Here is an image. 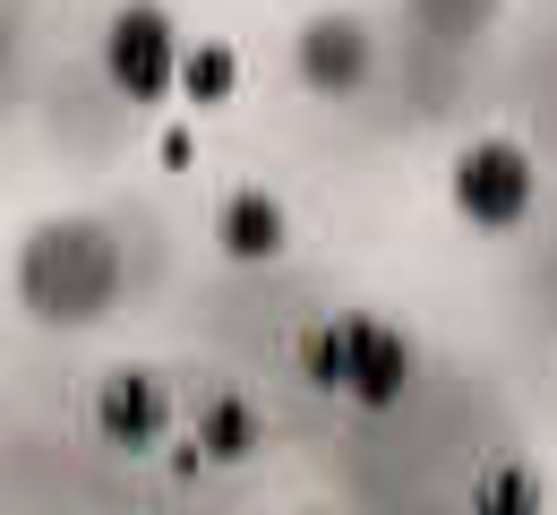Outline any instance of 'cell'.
I'll list each match as a JSON object with an SVG mask.
<instances>
[{"label": "cell", "instance_id": "3957f363", "mask_svg": "<svg viewBox=\"0 0 557 515\" xmlns=\"http://www.w3.org/2000/svg\"><path fill=\"white\" fill-rule=\"evenodd\" d=\"M189 95H232V52H198V61H189Z\"/></svg>", "mask_w": 557, "mask_h": 515}, {"label": "cell", "instance_id": "7a4b0ae2", "mask_svg": "<svg viewBox=\"0 0 557 515\" xmlns=\"http://www.w3.org/2000/svg\"><path fill=\"white\" fill-rule=\"evenodd\" d=\"M275 241H283V216L267 198H240L232 207V249H275Z\"/></svg>", "mask_w": 557, "mask_h": 515}, {"label": "cell", "instance_id": "6da1fadb", "mask_svg": "<svg viewBox=\"0 0 557 515\" xmlns=\"http://www.w3.org/2000/svg\"><path fill=\"white\" fill-rule=\"evenodd\" d=\"M112 70L129 77V95H154V86H163V26H154V9H129V17H121Z\"/></svg>", "mask_w": 557, "mask_h": 515}]
</instances>
